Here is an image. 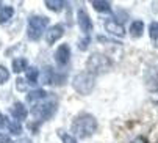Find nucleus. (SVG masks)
Wrapping results in <instances>:
<instances>
[{
  "label": "nucleus",
  "instance_id": "1",
  "mask_svg": "<svg viewBox=\"0 0 158 143\" xmlns=\"http://www.w3.org/2000/svg\"><path fill=\"white\" fill-rule=\"evenodd\" d=\"M97 129V120L89 113H80L74 118L71 124V132L75 138H88Z\"/></svg>",
  "mask_w": 158,
  "mask_h": 143
},
{
  "label": "nucleus",
  "instance_id": "2",
  "mask_svg": "<svg viewBox=\"0 0 158 143\" xmlns=\"http://www.w3.org/2000/svg\"><path fill=\"white\" fill-rule=\"evenodd\" d=\"M55 112H56V99H46L42 102H38L30 110L33 120L36 123H42V121L50 120L55 115Z\"/></svg>",
  "mask_w": 158,
  "mask_h": 143
},
{
  "label": "nucleus",
  "instance_id": "3",
  "mask_svg": "<svg viewBox=\"0 0 158 143\" xmlns=\"http://www.w3.org/2000/svg\"><path fill=\"white\" fill-rule=\"evenodd\" d=\"M49 25V17L42 16V14H35L28 19V25H27V36L31 41H38L42 33L47 30Z\"/></svg>",
  "mask_w": 158,
  "mask_h": 143
},
{
  "label": "nucleus",
  "instance_id": "4",
  "mask_svg": "<svg viewBox=\"0 0 158 143\" xmlns=\"http://www.w3.org/2000/svg\"><path fill=\"white\" fill-rule=\"evenodd\" d=\"M94 85H96V77L94 74L88 73V71H83V73H78L77 76H74L72 79V87L74 90L78 93V94H89L93 90H94Z\"/></svg>",
  "mask_w": 158,
  "mask_h": 143
},
{
  "label": "nucleus",
  "instance_id": "5",
  "mask_svg": "<svg viewBox=\"0 0 158 143\" xmlns=\"http://www.w3.org/2000/svg\"><path fill=\"white\" fill-rule=\"evenodd\" d=\"M111 65L113 63L106 55L96 52L88 58L86 69H88V73H91V74H102V73H106V71L111 68Z\"/></svg>",
  "mask_w": 158,
  "mask_h": 143
},
{
  "label": "nucleus",
  "instance_id": "6",
  "mask_svg": "<svg viewBox=\"0 0 158 143\" xmlns=\"http://www.w3.org/2000/svg\"><path fill=\"white\" fill-rule=\"evenodd\" d=\"M64 74H56L53 68L50 66H46V68H42L41 71V74H39V80L42 85H61L64 82Z\"/></svg>",
  "mask_w": 158,
  "mask_h": 143
},
{
  "label": "nucleus",
  "instance_id": "7",
  "mask_svg": "<svg viewBox=\"0 0 158 143\" xmlns=\"http://www.w3.org/2000/svg\"><path fill=\"white\" fill-rule=\"evenodd\" d=\"M71 60V47L69 44H61L58 49L55 51V63L58 66H66Z\"/></svg>",
  "mask_w": 158,
  "mask_h": 143
},
{
  "label": "nucleus",
  "instance_id": "8",
  "mask_svg": "<svg viewBox=\"0 0 158 143\" xmlns=\"http://www.w3.org/2000/svg\"><path fill=\"white\" fill-rule=\"evenodd\" d=\"M77 22H78V27H80V30L83 33L88 35L89 32L93 30V20H91V17L88 16V13L83 8H80L77 11Z\"/></svg>",
  "mask_w": 158,
  "mask_h": 143
},
{
  "label": "nucleus",
  "instance_id": "9",
  "mask_svg": "<svg viewBox=\"0 0 158 143\" xmlns=\"http://www.w3.org/2000/svg\"><path fill=\"white\" fill-rule=\"evenodd\" d=\"M105 30H106L110 35L119 36V38H122V36L125 35L124 25H122L119 20H116V19H106V20H105Z\"/></svg>",
  "mask_w": 158,
  "mask_h": 143
},
{
  "label": "nucleus",
  "instance_id": "10",
  "mask_svg": "<svg viewBox=\"0 0 158 143\" xmlns=\"http://www.w3.org/2000/svg\"><path fill=\"white\" fill-rule=\"evenodd\" d=\"M63 35H64V27L61 25V24H56V25L50 27L46 32V41L49 44H55L60 38H63Z\"/></svg>",
  "mask_w": 158,
  "mask_h": 143
},
{
  "label": "nucleus",
  "instance_id": "11",
  "mask_svg": "<svg viewBox=\"0 0 158 143\" xmlns=\"http://www.w3.org/2000/svg\"><path fill=\"white\" fill-rule=\"evenodd\" d=\"M10 112H11V115L14 116V120H17V121L25 120L27 115H28L27 107L22 104V102H16V104H13V107L10 109Z\"/></svg>",
  "mask_w": 158,
  "mask_h": 143
},
{
  "label": "nucleus",
  "instance_id": "12",
  "mask_svg": "<svg viewBox=\"0 0 158 143\" xmlns=\"http://www.w3.org/2000/svg\"><path fill=\"white\" fill-rule=\"evenodd\" d=\"M47 99V93L46 90H42V88H38V90H33L27 94V102L30 104H38L41 101H46Z\"/></svg>",
  "mask_w": 158,
  "mask_h": 143
},
{
  "label": "nucleus",
  "instance_id": "13",
  "mask_svg": "<svg viewBox=\"0 0 158 143\" xmlns=\"http://www.w3.org/2000/svg\"><path fill=\"white\" fill-rule=\"evenodd\" d=\"M14 16V8L11 5H6V7H2V10H0V25H5V24H8Z\"/></svg>",
  "mask_w": 158,
  "mask_h": 143
},
{
  "label": "nucleus",
  "instance_id": "14",
  "mask_svg": "<svg viewBox=\"0 0 158 143\" xmlns=\"http://www.w3.org/2000/svg\"><path fill=\"white\" fill-rule=\"evenodd\" d=\"M130 35L133 36V38H139V36H143V32H144V22L143 20H133L131 24H130Z\"/></svg>",
  "mask_w": 158,
  "mask_h": 143
},
{
  "label": "nucleus",
  "instance_id": "15",
  "mask_svg": "<svg viewBox=\"0 0 158 143\" xmlns=\"http://www.w3.org/2000/svg\"><path fill=\"white\" fill-rule=\"evenodd\" d=\"M11 66H13L14 73H22V71H25V69L28 68V61H27V58H24V57H16V58L13 60Z\"/></svg>",
  "mask_w": 158,
  "mask_h": 143
},
{
  "label": "nucleus",
  "instance_id": "16",
  "mask_svg": "<svg viewBox=\"0 0 158 143\" xmlns=\"http://www.w3.org/2000/svg\"><path fill=\"white\" fill-rule=\"evenodd\" d=\"M39 69L38 68H28L27 69V76H25V80H27V83H30V85H36L38 82H39Z\"/></svg>",
  "mask_w": 158,
  "mask_h": 143
},
{
  "label": "nucleus",
  "instance_id": "17",
  "mask_svg": "<svg viewBox=\"0 0 158 143\" xmlns=\"http://www.w3.org/2000/svg\"><path fill=\"white\" fill-rule=\"evenodd\" d=\"M91 7L99 11V13H111V3L110 2H103V0H93Z\"/></svg>",
  "mask_w": 158,
  "mask_h": 143
},
{
  "label": "nucleus",
  "instance_id": "18",
  "mask_svg": "<svg viewBox=\"0 0 158 143\" xmlns=\"http://www.w3.org/2000/svg\"><path fill=\"white\" fill-rule=\"evenodd\" d=\"M46 7L50 10V11H55V13H58V11H61L67 3L66 2H63V0H46Z\"/></svg>",
  "mask_w": 158,
  "mask_h": 143
},
{
  "label": "nucleus",
  "instance_id": "19",
  "mask_svg": "<svg viewBox=\"0 0 158 143\" xmlns=\"http://www.w3.org/2000/svg\"><path fill=\"white\" fill-rule=\"evenodd\" d=\"M6 129H8L10 134H13V135H19V134H22V126H20V121H17V120H10Z\"/></svg>",
  "mask_w": 158,
  "mask_h": 143
},
{
  "label": "nucleus",
  "instance_id": "20",
  "mask_svg": "<svg viewBox=\"0 0 158 143\" xmlns=\"http://www.w3.org/2000/svg\"><path fill=\"white\" fill-rule=\"evenodd\" d=\"M149 35H150V39L153 42H158V22H152L149 25Z\"/></svg>",
  "mask_w": 158,
  "mask_h": 143
},
{
  "label": "nucleus",
  "instance_id": "21",
  "mask_svg": "<svg viewBox=\"0 0 158 143\" xmlns=\"http://www.w3.org/2000/svg\"><path fill=\"white\" fill-rule=\"evenodd\" d=\"M8 79H10V71H8L3 65H0V85L6 83Z\"/></svg>",
  "mask_w": 158,
  "mask_h": 143
},
{
  "label": "nucleus",
  "instance_id": "22",
  "mask_svg": "<svg viewBox=\"0 0 158 143\" xmlns=\"http://www.w3.org/2000/svg\"><path fill=\"white\" fill-rule=\"evenodd\" d=\"M58 135H60V138L63 140V143H77V140H75L74 135L66 134L64 131H58Z\"/></svg>",
  "mask_w": 158,
  "mask_h": 143
},
{
  "label": "nucleus",
  "instance_id": "23",
  "mask_svg": "<svg viewBox=\"0 0 158 143\" xmlns=\"http://www.w3.org/2000/svg\"><path fill=\"white\" fill-rule=\"evenodd\" d=\"M89 42H91V38H89V36H85L83 39L78 41V49H80V51H86L88 46H89Z\"/></svg>",
  "mask_w": 158,
  "mask_h": 143
},
{
  "label": "nucleus",
  "instance_id": "24",
  "mask_svg": "<svg viewBox=\"0 0 158 143\" xmlns=\"http://www.w3.org/2000/svg\"><path fill=\"white\" fill-rule=\"evenodd\" d=\"M150 99H152L153 104L158 105V87H155V88L152 90V93H150Z\"/></svg>",
  "mask_w": 158,
  "mask_h": 143
},
{
  "label": "nucleus",
  "instance_id": "25",
  "mask_svg": "<svg viewBox=\"0 0 158 143\" xmlns=\"http://www.w3.org/2000/svg\"><path fill=\"white\" fill-rule=\"evenodd\" d=\"M8 118L3 115V113H0V129H3V127H8Z\"/></svg>",
  "mask_w": 158,
  "mask_h": 143
},
{
  "label": "nucleus",
  "instance_id": "26",
  "mask_svg": "<svg viewBox=\"0 0 158 143\" xmlns=\"http://www.w3.org/2000/svg\"><path fill=\"white\" fill-rule=\"evenodd\" d=\"M130 143H149L146 138H143V137H136V138H133Z\"/></svg>",
  "mask_w": 158,
  "mask_h": 143
},
{
  "label": "nucleus",
  "instance_id": "27",
  "mask_svg": "<svg viewBox=\"0 0 158 143\" xmlns=\"http://www.w3.org/2000/svg\"><path fill=\"white\" fill-rule=\"evenodd\" d=\"M0 143H13V141L10 140L8 135H2V137H0Z\"/></svg>",
  "mask_w": 158,
  "mask_h": 143
},
{
  "label": "nucleus",
  "instance_id": "28",
  "mask_svg": "<svg viewBox=\"0 0 158 143\" xmlns=\"http://www.w3.org/2000/svg\"><path fill=\"white\" fill-rule=\"evenodd\" d=\"M16 82H17V85H19V90H24V88H25V85H24V80H22V79H17Z\"/></svg>",
  "mask_w": 158,
  "mask_h": 143
},
{
  "label": "nucleus",
  "instance_id": "29",
  "mask_svg": "<svg viewBox=\"0 0 158 143\" xmlns=\"http://www.w3.org/2000/svg\"><path fill=\"white\" fill-rule=\"evenodd\" d=\"M14 143H31V140H28V138H20V140H17V141H14Z\"/></svg>",
  "mask_w": 158,
  "mask_h": 143
}]
</instances>
